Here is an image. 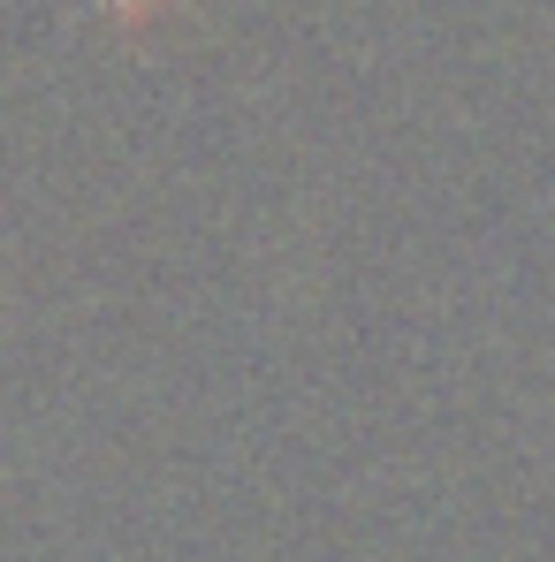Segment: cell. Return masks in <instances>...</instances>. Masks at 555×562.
Returning a JSON list of instances; mask_svg holds the SVG:
<instances>
[{"instance_id": "cell-1", "label": "cell", "mask_w": 555, "mask_h": 562, "mask_svg": "<svg viewBox=\"0 0 555 562\" xmlns=\"http://www.w3.org/2000/svg\"><path fill=\"white\" fill-rule=\"evenodd\" d=\"M69 8L92 15V23H114V31H145V23L176 15V0H69Z\"/></svg>"}]
</instances>
